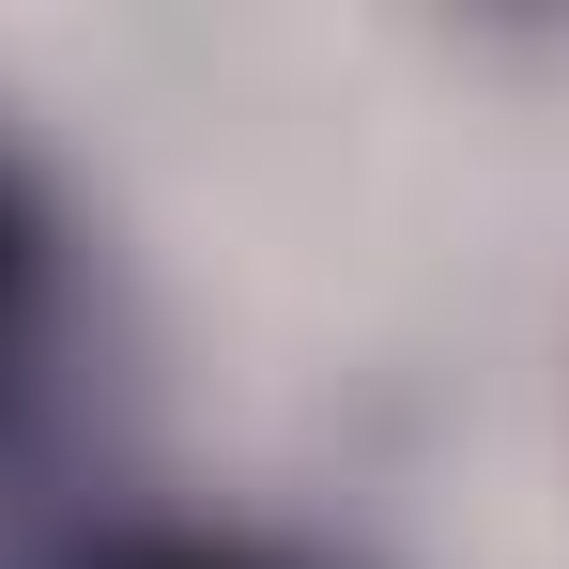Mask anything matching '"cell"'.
<instances>
[{"mask_svg": "<svg viewBox=\"0 0 569 569\" xmlns=\"http://www.w3.org/2000/svg\"><path fill=\"white\" fill-rule=\"evenodd\" d=\"M78 569H323V555L247 539V523H123V539H93Z\"/></svg>", "mask_w": 569, "mask_h": 569, "instance_id": "6da1fadb", "label": "cell"}, {"mask_svg": "<svg viewBox=\"0 0 569 569\" xmlns=\"http://www.w3.org/2000/svg\"><path fill=\"white\" fill-rule=\"evenodd\" d=\"M31 292H47V200H31V170L0 154V355H16V323H31Z\"/></svg>", "mask_w": 569, "mask_h": 569, "instance_id": "7a4b0ae2", "label": "cell"}]
</instances>
